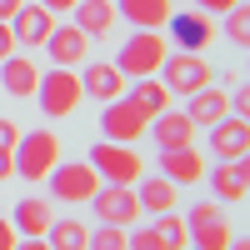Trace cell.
I'll return each mask as SVG.
<instances>
[{"mask_svg":"<svg viewBox=\"0 0 250 250\" xmlns=\"http://www.w3.org/2000/svg\"><path fill=\"white\" fill-rule=\"evenodd\" d=\"M35 5H45L50 15H65V10H75V0H35Z\"/></svg>","mask_w":250,"mask_h":250,"instance_id":"35","label":"cell"},{"mask_svg":"<svg viewBox=\"0 0 250 250\" xmlns=\"http://www.w3.org/2000/svg\"><path fill=\"white\" fill-rule=\"evenodd\" d=\"M155 235L165 240V250H185V245H190V230H185V215H175V210L155 215Z\"/></svg>","mask_w":250,"mask_h":250,"instance_id":"26","label":"cell"},{"mask_svg":"<svg viewBox=\"0 0 250 250\" xmlns=\"http://www.w3.org/2000/svg\"><path fill=\"white\" fill-rule=\"evenodd\" d=\"M160 30H165V45L200 55V50L215 40V15H205L200 5H170V15H165Z\"/></svg>","mask_w":250,"mask_h":250,"instance_id":"1","label":"cell"},{"mask_svg":"<svg viewBox=\"0 0 250 250\" xmlns=\"http://www.w3.org/2000/svg\"><path fill=\"white\" fill-rule=\"evenodd\" d=\"M150 135L160 150H185V145H195V125L185 120V110H165V115H155L150 120Z\"/></svg>","mask_w":250,"mask_h":250,"instance_id":"18","label":"cell"},{"mask_svg":"<svg viewBox=\"0 0 250 250\" xmlns=\"http://www.w3.org/2000/svg\"><path fill=\"white\" fill-rule=\"evenodd\" d=\"M50 220H55V210H50V200H40V195L15 200V210H10V225H15L20 240H40L50 230Z\"/></svg>","mask_w":250,"mask_h":250,"instance_id":"16","label":"cell"},{"mask_svg":"<svg viewBox=\"0 0 250 250\" xmlns=\"http://www.w3.org/2000/svg\"><path fill=\"white\" fill-rule=\"evenodd\" d=\"M75 25L85 30L90 40H100V35H110L115 30V0H75Z\"/></svg>","mask_w":250,"mask_h":250,"instance_id":"21","label":"cell"},{"mask_svg":"<svg viewBox=\"0 0 250 250\" xmlns=\"http://www.w3.org/2000/svg\"><path fill=\"white\" fill-rule=\"evenodd\" d=\"M165 35L160 30H135L130 40H120V55H115V70L125 80H145V75H160L165 65Z\"/></svg>","mask_w":250,"mask_h":250,"instance_id":"2","label":"cell"},{"mask_svg":"<svg viewBox=\"0 0 250 250\" xmlns=\"http://www.w3.org/2000/svg\"><path fill=\"white\" fill-rule=\"evenodd\" d=\"M225 250H250V240H230V245H225Z\"/></svg>","mask_w":250,"mask_h":250,"instance_id":"39","label":"cell"},{"mask_svg":"<svg viewBox=\"0 0 250 250\" xmlns=\"http://www.w3.org/2000/svg\"><path fill=\"white\" fill-rule=\"evenodd\" d=\"M170 5L175 0H120L115 10H125V25H135V30H160Z\"/></svg>","mask_w":250,"mask_h":250,"instance_id":"23","label":"cell"},{"mask_svg":"<svg viewBox=\"0 0 250 250\" xmlns=\"http://www.w3.org/2000/svg\"><path fill=\"white\" fill-rule=\"evenodd\" d=\"M35 100H40V115L45 120H70L80 110V100H85V90H80V75L75 70H45L35 85Z\"/></svg>","mask_w":250,"mask_h":250,"instance_id":"4","label":"cell"},{"mask_svg":"<svg viewBox=\"0 0 250 250\" xmlns=\"http://www.w3.org/2000/svg\"><path fill=\"white\" fill-rule=\"evenodd\" d=\"M165 80H160V85L165 90H170V95H195V90H205V85H210V60H205V55H190V50H175V55H165Z\"/></svg>","mask_w":250,"mask_h":250,"instance_id":"10","label":"cell"},{"mask_svg":"<svg viewBox=\"0 0 250 250\" xmlns=\"http://www.w3.org/2000/svg\"><path fill=\"white\" fill-rule=\"evenodd\" d=\"M185 100H190V105H185V120H190L195 130H200V125L210 130L215 120H225V115H230V90H220V85H205V90L185 95Z\"/></svg>","mask_w":250,"mask_h":250,"instance_id":"17","label":"cell"},{"mask_svg":"<svg viewBox=\"0 0 250 250\" xmlns=\"http://www.w3.org/2000/svg\"><path fill=\"white\" fill-rule=\"evenodd\" d=\"M5 25H10V35H15V45H45V40H50V30L60 25V20L45 10V5H35V0H25V5H20L10 20H5Z\"/></svg>","mask_w":250,"mask_h":250,"instance_id":"12","label":"cell"},{"mask_svg":"<svg viewBox=\"0 0 250 250\" xmlns=\"http://www.w3.org/2000/svg\"><path fill=\"white\" fill-rule=\"evenodd\" d=\"M145 130H150V115H145L130 95L105 100L100 105V140H115V145H135Z\"/></svg>","mask_w":250,"mask_h":250,"instance_id":"6","label":"cell"},{"mask_svg":"<svg viewBox=\"0 0 250 250\" xmlns=\"http://www.w3.org/2000/svg\"><path fill=\"white\" fill-rule=\"evenodd\" d=\"M40 50L50 55V65H55V70H75V65H85V55H90V35L70 20V25H55L50 40H45Z\"/></svg>","mask_w":250,"mask_h":250,"instance_id":"11","label":"cell"},{"mask_svg":"<svg viewBox=\"0 0 250 250\" xmlns=\"http://www.w3.org/2000/svg\"><path fill=\"white\" fill-rule=\"evenodd\" d=\"M80 90L90 100H120L125 95V75L115 70V60H85V75H80Z\"/></svg>","mask_w":250,"mask_h":250,"instance_id":"15","label":"cell"},{"mask_svg":"<svg viewBox=\"0 0 250 250\" xmlns=\"http://www.w3.org/2000/svg\"><path fill=\"white\" fill-rule=\"evenodd\" d=\"M20 45H15V35H10V25H5V20H0V60H10Z\"/></svg>","mask_w":250,"mask_h":250,"instance_id":"33","label":"cell"},{"mask_svg":"<svg viewBox=\"0 0 250 250\" xmlns=\"http://www.w3.org/2000/svg\"><path fill=\"white\" fill-rule=\"evenodd\" d=\"M210 190H215V200H245L250 195V160H220L210 170Z\"/></svg>","mask_w":250,"mask_h":250,"instance_id":"20","label":"cell"},{"mask_svg":"<svg viewBox=\"0 0 250 250\" xmlns=\"http://www.w3.org/2000/svg\"><path fill=\"white\" fill-rule=\"evenodd\" d=\"M130 100H135V105H140L145 115H150V120L170 110V90H165V85H160L155 75H145V80H135V90H130Z\"/></svg>","mask_w":250,"mask_h":250,"instance_id":"25","label":"cell"},{"mask_svg":"<svg viewBox=\"0 0 250 250\" xmlns=\"http://www.w3.org/2000/svg\"><path fill=\"white\" fill-rule=\"evenodd\" d=\"M175 190H180V185H170L165 175H140L135 180V200H140V210H150V215L175 210Z\"/></svg>","mask_w":250,"mask_h":250,"instance_id":"22","label":"cell"},{"mask_svg":"<svg viewBox=\"0 0 250 250\" xmlns=\"http://www.w3.org/2000/svg\"><path fill=\"white\" fill-rule=\"evenodd\" d=\"M85 205L95 210L100 225H120V230H130V225L145 215V210H140V200H135V185H100V190H95Z\"/></svg>","mask_w":250,"mask_h":250,"instance_id":"9","label":"cell"},{"mask_svg":"<svg viewBox=\"0 0 250 250\" xmlns=\"http://www.w3.org/2000/svg\"><path fill=\"white\" fill-rule=\"evenodd\" d=\"M210 150L220 160H250V120L240 115H225L210 125Z\"/></svg>","mask_w":250,"mask_h":250,"instance_id":"13","label":"cell"},{"mask_svg":"<svg viewBox=\"0 0 250 250\" xmlns=\"http://www.w3.org/2000/svg\"><path fill=\"white\" fill-rule=\"evenodd\" d=\"M15 140H20V125L0 115V150H15Z\"/></svg>","mask_w":250,"mask_h":250,"instance_id":"30","label":"cell"},{"mask_svg":"<svg viewBox=\"0 0 250 250\" xmlns=\"http://www.w3.org/2000/svg\"><path fill=\"white\" fill-rule=\"evenodd\" d=\"M235 5H245V0H200L205 15H225V10H235Z\"/></svg>","mask_w":250,"mask_h":250,"instance_id":"32","label":"cell"},{"mask_svg":"<svg viewBox=\"0 0 250 250\" xmlns=\"http://www.w3.org/2000/svg\"><path fill=\"white\" fill-rule=\"evenodd\" d=\"M20 5H25V0H0V20H10V15H15Z\"/></svg>","mask_w":250,"mask_h":250,"instance_id":"37","label":"cell"},{"mask_svg":"<svg viewBox=\"0 0 250 250\" xmlns=\"http://www.w3.org/2000/svg\"><path fill=\"white\" fill-rule=\"evenodd\" d=\"M160 175L170 185H195V180H205V155L195 145H185V150H160Z\"/></svg>","mask_w":250,"mask_h":250,"instance_id":"19","label":"cell"},{"mask_svg":"<svg viewBox=\"0 0 250 250\" xmlns=\"http://www.w3.org/2000/svg\"><path fill=\"white\" fill-rule=\"evenodd\" d=\"M230 115H240V120H250V90L240 85L235 95H230Z\"/></svg>","mask_w":250,"mask_h":250,"instance_id":"31","label":"cell"},{"mask_svg":"<svg viewBox=\"0 0 250 250\" xmlns=\"http://www.w3.org/2000/svg\"><path fill=\"white\" fill-rule=\"evenodd\" d=\"M15 240H20V235H15V225L0 215V250H15Z\"/></svg>","mask_w":250,"mask_h":250,"instance_id":"34","label":"cell"},{"mask_svg":"<svg viewBox=\"0 0 250 250\" xmlns=\"http://www.w3.org/2000/svg\"><path fill=\"white\" fill-rule=\"evenodd\" d=\"M85 250H125V230L120 225H95L85 235Z\"/></svg>","mask_w":250,"mask_h":250,"instance_id":"28","label":"cell"},{"mask_svg":"<svg viewBox=\"0 0 250 250\" xmlns=\"http://www.w3.org/2000/svg\"><path fill=\"white\" fill-rule=\"evenodd\" d=\"M220 35L230 40V45H250V10H245V5L225 10V15H220Z\"/></svg>","mask_w":250,"mask_h":250,"instance_id":"27","label":"cell"},{"mask_svg":"<svg viewBox=\"0 0 250 250\" xmlns=\"http://www.w3.org/2000/svg\"><path fill=\"white\" fill-rule=\"evenodd\" d=\"M125 250H165V240L155 235V225H130V240Z\"/></svg>","mask_w":250,"mask_h":250,"instance_id":"29","label":"cell"},{"mask_svg":"<svg viewBox=\"0 0 250 250\" xmlns=\"http://www.w3.org/2000/svg\"><path fill=\"white\" fill-rule=\"evenodd\" d=\"M185 230H190V250H225V245L235 240L230 220H225V210H220V200H200V205H190Z\"/></svg>","mask_w":250,"mask_h":250,"instance_id":"7","label":"cell"},{"mask_svg":"<svg viewBox=\"0 0 250 250\" xmlns=\"http://www.w3.org/2000/svg\"><path fill=\"white\" fill-rule=\"evenodd\" d=\"M35 85H40V65L30 55H10V60H0V90L15 95V100H35Z\"/></svg>","mask_w":250,"mask_h":250,"instance_id":"14","label":"cell"},{"mask_svg":"<svg viewBox=\"0 0 250 250\" xmlns=\"http://www.w3.org/2000/svg\"><path fill=\"white\" fill-rule=\"evenodd\" d=\"M85 160L95 165V175H100V185H135V180L145 175V160L135 155V145H115V140H95L90 150H85Z\"/></svg>","mask_w":250,"mask_h":250,"instance_id":"5","label":"cell"},{"mask_svg":"<svg viewBox=\"0 0 250 250\" xmlns=\"http://www.w3.org/2000/svg\"><path fill=\"white\" fill-rule=\"evenodd\" d=\"M185 250H190V245H185Z\"/></svg>","mask_w":250,"mask_h":250,"instance_id":"40","label":"cell"},{"mask_svg":"<svg viewBox=\"0 0 250 250\" xmlns=\"http://www.w3.org/2000/svg\"><path fill=\"white\" fill-rule=\"evenodd\" d=\"M10 175H15V155L0 150V180H10Z\"/></svg>","mask_w":250,"mask_h":250,"instance_id":"36","label":"cell"},{"mask_svg":"<svg viewBox=\"0 0 250 250\" xmlns=\"http://www.w3.org/2000/svg\"><path fill=\"white\" fill-rule=\"evenodd\" d=\"M45 185H50V195H55V200L85 205V200L100 190V175H95V165H90V160H55V170L45 175Z\"/></svg>","mask_w":250,"mask_h":250,"instance_id":"8","label":"cell"},{"mask_svg":"<svg viewBox=\"0 0 250 250\" xmlns=\"http://www.w3.org/2000/svg\"><path fill=\"white\" fill-rule=\"evenodd\" d=\"M15 250H50L45 240H15Z\"/></svg>","mask_w":250,"mask_h":250,"instance_id":"38","label":"cell"},{"mask_svg":"<svg viewBox=\"0 0 250 250\" xmlns=\"http://www.w3.org/2000/svg\"><path fill=\"white\" fill-rule=\"evenodd\" d=\"M15 175L20 180H45L50 170H55V160H60V140H55V130H20V140H15Z\"/></svg>","mask_w":250,"mask_h":250,"instance_id":"3","label":"cell"},{"mask_svg":"<svg viewBox=\"0 0 250 250\" xmlns=\"http://www.w3.org/2000/svg\"><path fill=\"white\" fill-rule=\"evenodd\" d=\"M85 220H75V215H55L50 220V230L45 235H40V240H45L50 250H85Z\"/></svg>","mask_w":250,"mask_h":250,"instance_id":"24","label":"cell"}]
</instances>
